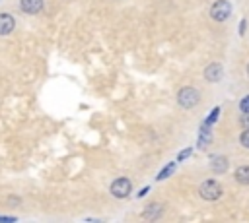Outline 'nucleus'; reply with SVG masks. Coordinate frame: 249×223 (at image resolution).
Returning a JSON list of instances; mask_svg holds the SVG:
<instances>
[{
	"mask_svg": "<svg viewBox=\"0 0 249 223\" xmlns=\"http://www.w3.org/2000/svg\"><path fill=\"white\" fill-rule=\"evenodd\" d=\"M198 101H200V93L195 87L187 85V87H181L179 93H177V103L183 109H193V107L198 105Z\"/></svg>",
	"mask_w": 249,
	"mask_h": 223,
	"instance_id": "f257e3e1",
	"label": "nucleus"
},
{
	"mask_svg": "<svg viewBox=\"0 0 249 223\" xmlns=\"http://www.w3.org/2000/svg\"><path fill=\"white\" fill-rule=\"evenodd\" d=\"M198 194H200L202 200L214 202V200H218V198L222 196V186H220L216 180L208 178V180H204V182L198 186Z\"/></svg>",
	"mask_w": 249,
	"mask_h": 223,
	"instance_id": "f03ea898",
	"label": "nucleus"
},
{
	"mask_svg": "<svg viewBox=\"0 0 249 223\" xmlns=\"http://www.w3.org/2000/svg\"><path fill=\"white\" fill-rule=\"evenodd\" d=\"M231 16V4L228 0H216L210 6V17L214 21H226Z\"/></svg>",
	"mask_w": 249,
	"mask_h": 223,
	"instance_id": "7ed1b4c3",
	"label": "nucleus"
},
{
	"mask_svg": "<svg viewBox=\"0 0 249 223\" xmlns=\"http://www.w3.org/2000/svg\"><path fill=\"white\" fill-rule=\"evenodd\" d=\"M130 190H132V182L126 176H121V178L113 180V184H111V194L115 198H126L130 194Z\"/></svg>",
	"mask_w": 249,
	"mask_h": 223,
	"instance_id": "20e7f679",
	"label": "nucleus"
},
{
	"mask_svg": "<svg viewBox=\"0 0 249 223\" xmlns=\"http://www.w3.org/2000/svg\"><path fill=\"white\" fill-rule=\"evenodd\" d=\"M222 76H224V68H222L220 62H212V64H208V66L204 68V80L210 81V83L220 81Z\"/></svg>",
	"mask_w": 249,
	"mask_h": 223,
	"instance_id": "39448f33",
	"label": "nucleus"
},
{
	"mask_svg": "<svg viewBox=\"0 0 249 223\" xmlns=\"http://www.w3.org/2000/svg\"><path fill=\"white\" fill-rule=\"evenodd\" d=\"M43 6H45L43 0H19V10H21L23 14H27V16L39 14V12L43 10Z\"/></svg>",
	"mask_w": 249,
	"mask_h": 223,
	"instance_id": "423d86ee",
	"label": "nucleus"
},
{
	"mask_svg": "<svg viewBox=\"0 0 249 223\" xmlns=\"http://www.w3.org/2000/svg\"><path fill=\"white\" fill-rule=\"evenodd\" d=\"M16 27V19L10 14H0V35H10Z\"/></svg>",
	"mask_w": 249,
	"mask_h": 223,
	"instance_id": "0eeeda50",
	"label": "nucleus"
},
{
	"mask_svg": "<svg viewBox=\"0 0 249 223\" xmlns=\"http://www.w3.org/2000/svg\"><path fill=\"white\" fill-rule=\"evenodd\" d=\"M210 169H212L214 173H226V169H228V159L222 157V155L214 157V159L210 161Z\"/></svg>",
	"mask_w": 249,
	"mask_h": 223,
	"instance_id": "6e6552de",
	"label": "nucleus"
},
{
	"mask_svg": "<svg viewBox=\"0 0 249 223\" xmlns=\"http://www.w3.org/2000/svg\"><path fill=\"white\" fill-rule=\"evenodd\" d=\"M160 215H161V206H160V204H150V206L144 209V213H142L144 219H156V217H160Z\"/></svg>",
	"mask_w": 249,
	"mask_h": 223,
	"instance_id": "1a4fd4ad",
	"label": "nucleus"
},
{
	"mask_svg": "<svg viewBox=\"0 0 249 223\" xmlns=\"http://www.w3.org/2000/svg\"><path fill=\"white\" fill-rule=\"evenodd\" d=\"M235 180L239 184H249V165H243V167H237L235 169Z\"/></svg>",
	"mask_w": 249,
	"mask_h": 223,
	"instance_id": "9d476101",
	"label": "nucleus"
},
{
	"mask_svg": "<svg viewBox=\"0 0 249 223\" xmlns=\"http://www.w3.org/2000/svg\"><path fill=\"white\" fill-rule=\"evenodd\" d=\"M173 171H175V163H169V165H165V167L158 173V176H156V178H158V180H163V178H167Z\"/></svg>",
	"mask_w": 249,
	"mask_h": 223,
	"instance_id": "9b49d317",
	"label": "nucleus"
},
{
	"mask_svg": "<svg viewBox=\"0 0 249 223\" xmlns=\"http://www.w3.org/2000/svg\"><path fill=\"white\" fill-rule=\"evenodd\" d=\"M239 143H241L243 147L249 149V128H245V132H241V136H239Z\"/></svg>",
	"mask_w": 249,
	"mask_h": 223,
	"instance_id": "f8f14e48",
	"label": "nucleus"
},
{
	"mask_svg": "<svg viewBox=\"0 0 249 223\" xmlns=\"http://www.w3.org/2000/svg\"><path fill=\"white\" fill-rule=\"evenodd\" d=\"M239 111H241V112H249V95H245V97L239 101Z\"/></svg>",
	"mask_w": 249,
	"mask_h": 223,
	"instance_id": "ddd939ff",
	"label": "nucleus"
},
{
	"mask_svg": "<svg viewBox=\"0 0 249 223\" xmlns=\"http://www.w3.org/2000/svg\"><path fill=\"white\" fill-rule=\"evenodd\" d=\"M191 151H193L191 147H187V149H183V151H181V153L177 155V161H183V159H187V157L191 155Z\"/></svg>",
	"mask_w": 249,
	"mask_h": 223,
	"instance_id": "4468645a",
	"label": "nucleus"
},
{
	"mask_svg": "<svg viewBox=\"0 0 249 223\" xmlns=\"http://www.w3.org/2000/svg\"><path fill=\"white\" fill-rule=\"evenodd\" d=\"M239 122H241V126L249 128V112H243V114H241V118H239Z\"/></svg>",
	"mask_w": 249,
	"mask_h": 223,
	"instance_id": "2eb2a0df",
	"label": "nucleus"
},
{
	"mask_svg": "<svg viewBox=\"0 0 249 223\" xmlns=\"http://www.w3.org/2000/svg\"><path fill=\"white\" fill-rule=\"evenodd\" d=\"M218 112H220V109H218V107H216V109H214V111H212V116H210V118H208V120H206V124H212V122H214V120H216V118H218Z\"/></svg>",
	"mask_w": 249,
	"mask_h": 223,
	"instance_id": "dca6fc26",
	"label": "nucleus"
},
{
	"mask_svg": "<svg viewBox=\"0 0 249 223\" xmlns=\"http://www.w3.org/2000/svg\"><path fill=\"white\" fill-rule=\"evenodd\" d=\"M0 221H16V217H10V215H0Z\"/></svg>",
	"mask_w": 249,
	"mask_h": 223,
	"instance_id": "f3484780",
	"label": "nucleus"
},
{
	"mask_svg": "<svg viewBox=\"0 0 249 223\" xmlns=\"http://www.w3.org/2000/svg\"><path fill=\"white\" fill-rule=\"evenodd\" d=\"M148 190H150V188H148V186H146V188H142V190H140V192H138V198H140V196H144V194H146V192H148Z\"/></svg>",
	"mask_w": 249,
	"mask_h": 223,
	"instance_id": "a211bd4d",
	"label": "nucleus"
},
{
	"mask_svg": "<svg viewBox=\"0 0 249 223\" xmlns=\"http://www.w3.org/2000/svg\"><path fill=\"white\" fill-rule=\"evenodd\" d=\"M243 31H245V21L239 23V33H243Z\"/></svg>",
	"mask_w": 249,
	"mask_h": 223,
	"instance_id": "6ab92c4d",
	"label": "nucleus"
},
{
	"mask_svg": "<svg viewBox=\"0 0 249 223\" xmlns=\"http://www.w3.org/2000/svg\"><path fill=\"white\" fill-rule=\"evenodd\" d=\"M247 76H249V66H247Z\"/></svg>",
	"mask_w": 249,
	"mask_h": 223,
	"instance_id": "aec40b11",
	"label": "nucleus"
}]
</instances>
